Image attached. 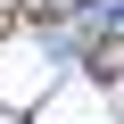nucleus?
I'll return each mask as SVG.
<instances>
[{"label":"nucleus","mask_w":124,"mask_h":124,"mask_svg":"<svg viewBox=\"0 0 124 124\" xmlns=\"http://www.w3.org/2000/svg\"><path fill=\"white\" fill-rule=\"evenodd\" d=\"M66 8H83V0H25V17H66Z\"/></svg>","instance_id":"1"}]
</instances>
